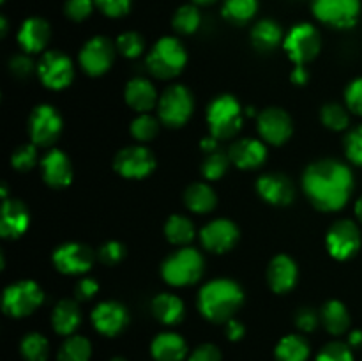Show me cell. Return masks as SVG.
I'll return each instance as SVG.
<instances>
[{
  "instance_id": "43",
  "label": "cell",
  "mask_w": 362,
  "mask_h": 361,
  "mask_svg": "<svg viewBox=\"0 0 362 361\" xmlns=\"http://www.w3.org/2000/svg\"><path fill=\"white\" fill-rule=\"evenodd\" d=\"M315 361H354L352 347L343 342H329L318 350Z\"/></svg>"
},
{
  "instance_id": "58",
  "label": "cell",
  "mask_w": 362,
  "mask_h": 361,
  "mask_svg": "<svg viewBox=\"0 0 362 361\" xmlns=\"http://www.w3.org/2000/svg\"><path fill=\"white\" fill-rule=\"evenodd\" d=\"M0 25H2V35L7 34V20L6 18H0Z\"/></svg>"
},
{
  "instance_id": "44",
  "label": "cell",
  "mask_w": 362,
  "mask_h": 361,
  "mask_svg": "<svg viewBox=\"0 0 362 361\" xmlns=\"http://www.w3.org/2000/svg\"><path fill=\"white\" fill-rule=\"evenodd\" d=\"M345 152L346 158L354 165L362 166V124L361 126L350 130V133L345 138Z\"/></svg>"
},
{
  "instance_id": "21",
  "label": "cell",
  "mask_w": 362,
  "mask_h": 361,
  "mask_svg": "<svg viewBox=\"0 0 362 361\" xmlns=\"http://www.w3.org/2000/svg\"><path fill=\"white\" fill-rule=\"evenodd\" d=\"M41 172L45 183L55 190H62L73 183L71 159L67 158L66 152L59 151V149H52L49 152H46L41 161Z\"/></svg>"
},
{
  "instance_id": "14",
  "label": "cell",
  "mask_w": 362,
  "mask_h": 361,
  "mask_svg": "<svg viewBox=\"0 0 362 361\" xmlns=\"http://www.w3.org/2000/svg\"><path fill=\"white\" fill-rule=\"evenodd\" d=\"M80 66L90 76H101L112 67L113 59H115V48L112 41L103 35L88 39L80 50Z\"/></svg>"
},
{
  "instance_id": "29",
  "label": "cell",
  "mask_w": 362,
  "mask_h": 361,
  "mask_svg": "<svg viewBox=\"0 0 362 361\" xmlns=\"http://www.w3.org/2000/svg\"><path fill=\"white\" fill-rule=\"evenodd\" d=\"M184 204L191 212L197 214H207L214 211L218 205V197L216 191L205 183H193L184 191Z\"/></svg>"
},
{
  "instance_id": "50",
  "label": "cell",
  "mask_w": 362,
  "mask_h": 361,
  "mask_svg": "<svg viewBox=\"0 0 362 361\" xmlns=\"http://www.w3.org/2000/svg\"><path fill=\"white\" fill-rule=\"evenodd\" d=\"M320 315L317 314L311 308H300L296 314V326L303 333H311L317 329V326L320 324Z\"/></svg>"
},
{
  "instance_id": "40",
  "label": "cell",
  "mask_w": 362,
  "mask_h": 361,
  "mask_svg": "<svg viewBox=\"0 0 362 361\" xmlns=\"http://www.w3.org/2000/svg\"><path fill=\"white\" fill-rule=\"evenodd\" d=\"M230 163H232L230 161V156L221 152L219 149L214 152H209L205 156L204 163H202V176L209 180L221 179L226 173V170H228Z\"/></svg>"
},
{
  "instance_id": "59",
  "label": "cell",
  "mask_w": 362,
  "mask_h": 361,
  "mask_svg": "<svg viewBox=\"0 0 362 361\" xmlns=\"http://www.w3.org/2000/svg\"><path fill=\"white\" fill-rule=\"evenodd\" d=\"M194 4H200V6H207V4L214 2V0H193Z\"/></svg>"
},
{
  "instance_id": "24",
  "label": "cell",
  "mask_w": 362,
  "mask_h": 361,
  "mask_svg": "<svg viewBox=\"0 0 362 361\" xmlns=\"http://www.w3.org/2000/svg\"><path fill=\"white\" fill-rule=\"evenodd\" d=\"M151 356L154 361H184L189 356V349L179 333L163 331L151 342Z\"/></svg>"
},
{
  "instance_id": "51",
  "label": "cell",
  "mask_w": 362,
  "mask_h": 361,
  "mask_svg": "<svg viewBox=\"0 0 362 361\" xmlns=\"http://www.w3.org/2000/svg\"><path fill=\"white\" fill-rule=\"evenodd\" d=\"M9 69L14 76L27 78L34 71H37V66H34V62H32V59L28 55H14L9 60Z\"/></svg>"
},
{
  "instance_id": "13",
  "label": "cell",
  "mask_w": 362,
  "mask_h": 361,
  "mask_svg": "<svg viewBox=\"0 0 362 361\" xmlns=\"http://www.w3.org/2000/svg\"><path fill=\"white\" fill-rule=\"evenodd\" d=\"M313 14L334 28H350L361 14V0H313Z\"/></svg>"
},
{
  "instance_id": "4",
  "label": "cell",
  "mask_w": 362,
  "mask_h": 361,
  "mask_svg": "<svg viewBox=\"0 0 362 361\" xmlns=\"http://www.w3.org/2000/svg\"><path fill=\"white\" fill-rule=\"evenodd\" d=\"M187 64V52L175 38H161L147 55V69L159 80L179 76Z\"/></svg>"
},
{
  "instance_id": "53",
  "label": "cell",
  "mask_w": 362,
  "mask_h": 361,
  "mask_svg": "<svg viewBox=\"0 0 362 361\" xmlns=\"http://www.w3.org/2000/svg\"><path fill=\"white\" fill-rule=\"evenodd\" d=\"M225 335L230 342H239L246 335V328H244L243 322H239L237 319H230L228 322H225Z\"/></svg>"
},
{
  "instance_id": "16",
  "label": "cell",
  "mask_w": 362,
  "mask_h": 361,
  "mask_svg": "<svg viewBox=\"0 0 362 361\" xmlns=\"http://www.w3.org/2000/svg\"><path fill=\"white\" fill-rule=\"evenodd\" d=\"M94 264V251L80 243L60 244L53 251V265L64 275H85Z\"/></svg>"
},
{
  "instance_id": "20",
  "label": "cell",
  "mask_w": 362,
  "mask_h": 361,
  "mask_svg": "<svg viewBox=\"0 0 362 361\" xmlns=\"http://www.w3.org/2000/svg\"><path fill=\"white\" fill-rule=\"evenodd\" d=\"M30 225V212L27 205L16 198H6L0 216V236L4 239H18L27 232Z\"/></svg>"
},
{
  "instance_id": "5",
  "label": "cell",
  "mask_w": 362,
  "mask_h": 361,
  "mask_svg": "<svg viewBox=\"0 0 362 361\" xmlns=\"http://www.w3.org/2000/svg\"><path fill=\"white\" fill-rule=\"evenodd\" d=\"M205 269V260L202 253L194 248L182 246L166 257L161 265V276L168 285L187 287L197 283L202 278Z\"/></svg>"
},
{
  "instance_id": "31",
  "label": "cell",
  "mask_w": 362,
  "mask_h": 361,
  "mask_svg": "<svg viewBox=\"0 0 362 361\" xmlns=\"http://www.w3.org/2000/svg\"><path fill=\"white\" fill-rule=\"evenodd\" d=\"M310 354V342L296 333L283 336L274 349L276 361H308Z\"/></svg>"
},
{
  "instance_id": "26",
  "label": "cell",
  "mask_w": 362,
  "mask_h": 361,
  "mask_svg": "<svg viewBox=\"0 0 362 361\" xmlns=\"http://www.w3.org/2000/svg\"><path fill=\"white\" fill-rule=\"evenodd\" d=\"M126 103L138 113H148L159 101L154 84L147 78H133L124 91Z\"/></svg>"
},
{
  "instance_id": "39",
  "label": "cell",
  "mask_w": 362,
  "mask_h": 361,
  "mask_svg": "<svg viewBox=\"0 0 362 361\" xmlns=\"http://www.w3.org/2000/svg\"><path fill=\"white\" fill-rule=\"evenodd\" d=\"M159 122H161V120L152 117L151 113H140V115L131 122V134H133L134 140H138L140 144L154 140L156 134L159 133Z\"/></svg>"
},
{
  "instance_id": "10",
  "label": "cell",
  "mask_w": 362,
  "mask_h": 361,
  "mask_svg": "<svg viewBox=\"0 0 362 361\" xmlns=\"http://www.w3.org/2000/svg\"><path fill=\"white\" fill-rule=\"evenodd\" d=\"M62 131V117L52 105H39L28 117V137L37 147L55 144Z\"/></svg>"
},
{
  "instance_id": "56",
  "label": "cell",
  "mask_w": 362,
  "mask_h": 361,
  "mask_svg": "<svg viewBox=\"0 0 362 361\" xmlns=\"http://www.w3.org/2000/svg\"><path fill=\"white\" fill-rule=\"evenodd\" d=\"M218 138H214L211 134V137H207V138H204V140H202V144H200V147H202V151L204 152H214V151H218Z\"/></svg>"
},
{
  "instance_id": "12",
  "label": "cell",
  "mask_w": 362,
  "mask_h": 361,
  "mask_svg": "<svg viewBox=\"0 0 362 361\" xmlns=\"http://www.w3.org/2000/svg\"><path fill=\"white\" fill-rule=\"evenodd\" d=\"M113 168L126 179H144L154 172L156 158L145 145H129L117 152Z\"/></svg>"
},
{
  "instance_id": "15",
  "label": "cell",
  "mask_w": 362,
  "mask_h": 361,
  "mask_svg": "<svg viewBox=\"0 0 362 361\" xmlns=\"http://www.w3.org/2000/svg\"><path fill=\"white\" fill-rule=\"evenodd\" d=\"M257 126L264 142L271 145L286 144L293 133L292 117L283 108H276V106L265 108L258 113Z\"/></svg>"
},
{
  "instance_id": "2",
  "label": "cell",
  "mask_w": 362,
  "mask_h": 361,
  "mask_svg": "<svg viewBox=\"0 0 362 361\" xmlns=\"http://www.w3.org/2000/svg\"><path fill=\"white\" fill-rule=\"evenodd\" d=\"M244 303V290L230 278H216L205 283L198 294V310L207 321L221 324L233 319Z\"/></svg>"
},
{
  "instance_id": "34",
  "label": "cell",
  "mask_w": 362,
  "mask_h": 361,
  "mask_svg": "<svg viewBox=\"0 0 362 361\" xmlns=\"http://www.w3.org/2000/svg\"><path fill=\"white\" fill-rule=\"evenodd\" d=\"M92 345L88 338L81 335L66 336L57 353V361H90Z\"/></svg>"
},
{
  "instance_id": "8",
  "label": "cell",
  "mask_w": 362,
  "mask_h": 361,
  "mask_svg": "<svg viewBox=\"0 0 362 361\" xmlns=\"http://www.w3.org/2000/svg\"><path fill=\"white\" fill-rule=\"evenodd\" d=\"M283 48L296 66H306L317 59L322 48L320 32L311 23H299L290 28L283 41Z\"/></svg>"
},
{
  "instance_id": "27",
  "label": "cell",
  "mask_w": 362,
  "mask_h": 361,
  "mask_svg": "<svg viewBox=\"0 0 362 361\" xmlns=\"http://www.w3.org/2000/svg\"><path fill=\"white\" fill-rule=\"evenodd\" d=\"M81 324V310L76 301L62 299L55 304L52 311L53 331L62 336L74 335Z\"/></svg>"
},
{
  "instance_id": "60",
  "label": "cell",
  "mask_w": 362,
  "mask_h": 361,
  "mask_svg": "<svg viewBox=\"0 0 362 361\" xmlns=\"http://www.w3.org/2000/svg\"><path fill=\"white\" fill-rule=\"evenodd\" d=\"M110 361H127V360H126V357H122V356H115V357H112Z\"/></svg>"
},
{
  "instance_id": "35",
  "label": "cell",
  "mask_w": 362,
  "mask_h": 361,
  "mask_svg": "<svg viewBox=\"0 0 362 361\" xmlns=\"http://www.w3.org/2000/svg\"><path fill=\"white\" fill-rule=\"evenodd\" d=\"M20 353L25 361H48L49 342L41 333H27L21 338Z\"/></svg>"
},
{
  "instance_id": "6",
  "label": "cell",
  "mask_w": 362,
  "mask_h": 361,
  "mask_svg": "<svg viewBox=\"0 0 362 361\" xmlns=\"http://www.w3.org/2000/svg\"><path fill=\"white\" fill-rule=\"evenodd\" d=\"M45 301V292L41 287L32 280L11 283L2 296L4 314L13 319H23L34 314Z\"/></svg>"
},
{
  "instance_id": "61",
  "label": "cell",
  "mask_w": 362,
  "mask_h": 361,
  "mask_svg": "<svg viewBox=\"0 0 362 361\" xmlns=\"http://www.w3.org/2000/svg\"><path fill=\"white\" fill-rule=\"evenodd\" d=\"M2 2H6V0H2Z\"/></svg>"
},
{
  "instance_id": "32",
  "label": "cell",
  "mask_w": 362,
  "mask_h": 361,
  "mask_svg": "<svg viewBox=\"0 0 362 361\" xmlns=\"http://www.w3.org/2000/svg\"><path fill=\"white\" fill-rule=\"evenodd\" d=\"M251 41L258 52H272L283 39V30L274 20H262L251 30Z\"/></svg>"
},
{
  "instance_id": "37",
  "label": "cell",
  "mask_w": 362,
  "mask_h": 361,
  "mask_svg": "<svg viewBox=\"0 0 362 361\" xmlns=\"http://www.w3.org/2000/svg\"><path fill=\"white\" fill-rule=\"evenodd\" d=\"M320 119L329 130L343 131L350 126V110L339 103H327L320 110Z\"/></svg>"
},
{
  "instance_id": "41",
  "label": "cell",
  "mask_w": 362,
  "mask_h": 361,
  "mask_svg": "<svg viewBox=\"0 0 362 361\" xmlns=\"http://www.w3.org/2000/svg\"><path fill=\"white\" fill-rule=\"evenodd\" d=\"M115 48L126 59H136V57H140L144 53L145 42L144 38L138 32H124V34H120L117 38Z\"/></svg>"
},
{
  "instance_id": "9",
  "label": "cell",
  "mask_w": 362,
  "mask_h": 361,
  "mask_svg": "<svg viewBox=\"0 0 362 361\" xmlns=\"http://www.w3.org/2000/svg\"><path fill=\"white\" fill-rule=\"evenodd\" d=\"M361 230L352 219H339L332 223L331 229L325 236V246H327L329 255L336 260H349L356 257L357 251L361 250Z\"/></svg>"
},
{
  "instance_id": "18",
  "label": "cell",
  "mask_w": 362,
  "mask_h": 361,
  "mask_svg": "<svg viewBox=\"0 0 362 361\" xmlns=\"http://www.w3.org/2000/svg\"><path fill=\"white\" fill-rule=\"evenodd\" d=\"M90 321L95 331L101 335L117 336L129 324V314L119 301H103L92 310Z\"/></svg>"
},
{
  "instance_id": "46",
  "label": "cell",
  "mask_w": 362,
  "mask_h": 361,
  "mask_svg": "<svg viewBox=\"0 0 362 361\" xmlns=\"http://www.w3.org/2000/svg\"><path fill=\"white\" fill-rule=\"evenodd\" d=\"M126 257V248L119 241H108L99 248V260L105 265H115L124 260Z\"/></svg>"
},
{
  "instance_id": "23",
  "label": "cell",
  "mask_w": 362,
  "mask_h": 361,
  "mask_svg": "<svg viewBox=\"0 0 362 361\" xmlns=\"http://www.w3.org/2000/svg\"><path fill=\"white\" fill-rule=\"evenodd\" d=\"M299 269L288 255H276L267 268V283L276 294H286L297 285Z\"/></svg>"
},
{
  "instance_id": "22",
  "label": "cell",
  "mask_w": 362,
  "mask_h": 361,
  "mask_svg": "<svg viewBox=\"0 0 362 361\" xmlns=\"http://www.w3.org/2000/svg\"><path fill=\"white\" fill-rule=\"evenodd\" d=\"M230 161L240 170H255L262 166L267 159V147L262 140L243 138L233 142L228 151Z\"/></svg>"
},
{
  "instance_id": "45",
  "label": "cell",
  "mask_w": 362,
  "mask_h": 361,
  "mask_svg": "<svg viewBox=\"0 0 362 361\" xmlns=\"http://www.w3.org/2000/svg\"><path fill=\"white\" fill-rule=\"evenodd\" d=\"M345 106L354 115H362V78H356L346 85Z\"/></svg>"
},
{
  "instance_id": "48",
  "label": "cell",
  "mask_w": 362,
  "mask_h": 361,
  "mask_svg": "<svg viewBox=\"0 0 362 361\" xmlns=\"http://www.w3.org/2000/svg\"><path fill=\"white\" fill-rule=\"evenodd\" d=\"M103 14L110 18H120L129 13L133 0H94Z\"/></svg>"
},
{
  "instance_id": "47",
  "label": "cell",
  "mask_w": 362,
  "mask_h": 361,
  "mask_svg": "<svg viewBox=\"0 0 362 361\" xmlns=\"http://www.w3.org/2000/svg\"><path fill=\"white\" fill-rule=\"evenodd\" d=\"M94 0H67L64 11H66V16L69 20L83 21L90 16L92 11H94Z\"/></svg>"
},
{
  "instance_id": "25",
  "label": "cell",
  "mask_w": 362,
  "mask_h": 361,
  "mask_svg": "<svg viewBox=\"0 0 362 361\" xmlns=\"http://www.w3.org/2000/svg\"><path fill=\"white\" fill-rule=\"evenodd\" d=\"M49 35L52 30L48 21L42 18H28L18 30V42L25 53H39L46 48Z\"/></svg>"
},
{
  "instance_id": "3",
  "label": "cell",
  "mask_w": 362,
  "mask_h": 361,
  "mask_svg": "<svg viewBox=\"0 0 362 361\" xmlns=\"http://www.w3.org/2000/svg\"><path fill=\"white\" fill-rule=\"evenodd\" d=\"M244 110L235 96L221 94L207 106L209 131L218 140L233 138L243 127Z\"/></svg>"
},
{
  "instance_id": "54",
  "label": "cell",
  "mask_w": 362,
  "mask_h": 361,
  "mask_svg": "<svg viewBox=\"0 0 362 361\" xmlns=\"http://www.w3.org/2000/svg\"><path fill=\"white\" fill-rule=\"evenodd\" d=\"M310 78V73H308L306 66H296L292 71V81L296 85H304Z\"/></svg>"
},
{
  "instance_id": "30",
  "label": "cell",
  "mask_w": 362,
  "mask_h": 361,
  "mask_svg": "<svg viewBox=\"0 0 362 361\" xmlns=\"http://www.w3.org/2000/svg\"><path fill=\"white\" fill-rule=\"evenodd\" d=\"M320 321L322 324H324V328L327 329L331 335H343V333L349 331L350 328L349 308L338 299L327 301L320 310Z\"/></svg>"
},
{
  "instance_id": "42",
  "label": "cell",
  "mask_w": 362,
  "mask_h": 361,
  "mask_svg": "<svg viewBox=\"0 0 362 361\" xmlns=\"http://www.w3.org/2000/svg\"><path fill=\"white\" fill-rule=\"evenodd\" d=\"M39 161L37 154V145L35 144H23L13 152L11 156V165L14 170H20V172H27L32 170Z\"/></svg>"
},
{
  "instance_id": "17",
  "label": "cell",
  "mask_w": 362,
  "mask_h": 361,
  "mask_svg": "<svg viewBox=\"0 0 362 361\" xmlns=\"http://www.w3.org/2000/svg\"><path fill=\"white\" fill-rule=\"evenodd\" d=\"M239 236L240 234L235 223L226 218L212 219L200 230L202 244L205 250L212 251V253H226L235 248Z\"/></svg>"
},
{
  "instance_id": "57",
  "label": "cell",
  "mask_w": 362,
  "mask_h": 361,
  "mask_svg": "<svg viewBox=\"0 0 362 361\" xmlns=\"http://www.w3.org/2000/svg\"><path fill=\"white\" fill-rule=\"evenodd\" d=\"M356 216H357V219L362 223V197L356 202Z\"/></svg>"
},
{
  "instance_id": "28",
  "label": "cell",
  "mask_w": 362,
  "mask_h": 361,
  "mask_svg": "<svg viewBox=\"0 0 362 361\" xmlns=\"http://www.w3.org/2000/svg\"><path fill=\"white\" fill-rule=\"evenodd\" d=\"M152 314L161 324L177 326L186 315V306L179 296L163 292L152 299Z\"/></svg>"
},
{
  "instance_id": "38",
  "label": "cell",
  "mask_w": 362,
  "mask_h": 361,
  "mask_svg": "<svg viewBox=\"0 0 362 361\" xmlns=\"http://www.w3.org/2000/svg\"><path fill=\"white\" fill-rule=\"evenodd\" d=\"M200 21L202 16L197 6H182L173 14L172 23L179 34H193L200 27Z\"/></svg>"
},
{
  "instance_id": "36",
  "label": "cell",
  "mask_w": 362,
  "mask_h": 361,
  "mask_svg": "<svg viewBox=\"0 0 362 361\" xmlns=\"http://www.w3.org/2000/svg\"><path fill=\"white\" fill-rule=\"evenodd\" d=\"M258 0H225L223 4V16L232 23H247L257 14Z\"/></svg>"
},
{
  "instance_id": "33",
  "label": "cell",
  "mask_w": 362,
  "mask_h": 361,
  "mask_svg": "<svg viewBox=\"0 0 362 361\" xmlns=\"http://www.w3.org/2000/svg\"><path fill=\"white\" fill-rule=\"evenodd\" d=\"M165 236L175 246H187L197 236V229L186 216L172 214L165 223Z\"/></svg>"
},
{
  "instance_id": "49",
  "label": "cell",
  "mask_w": 362,
  "mask_h": 361,
  "mask_svg": "<svg viewBox=\"0 0 362 361\" xmlns=\"http://www.w3.org/2000/svg\"><path fill=\"white\" fill-rule=\"evenodd\" d=\"M221 350L214 343H202L194 347L187 356V361H221Z\"/></svg>"
},
{
  "instance_id": "55",
  "label": "cell",
  "mask_w": 362,
  "mask_h": 361,
  "mask_svg": "<svg viewBox=\"0 0 362 361\" xmlns=\"http://www.w3.org/2000/svg\"><path fill=\"white\" fill-rule=\"evenodd\" d=\"M349 343L352 349H359L362 347V329H354V331L349 333Z\"/></svg>"
},
{
  "instance_id": "1",
  "label": "cell",
  "mask_w": 362,
  "mask_h": 361,
  "mask_svg": "<svg viewBox=\"0 0 362 361\" xmlns=\"http://www.w3.org/2000/svg\"><path fill=\"white\" fill-rule=\"evenodd\" d=\"M303 191L318 211H339L354 191L352 170L338 159H318L304 170Z\"/></svg>"
},
{
  "instance_id": "11",
  "label": "cell",
  "mask_w": 362,
  "mask_h": 361,
  "mask_svg": "<svg viewBox=\"0 0 362 361\" xmlns=\"http://www.w3.org/2000/svg\"><path fill=\"white\" fill-rule=\"evenodd\" d=\"M37 76L45 87L52 91H62L71 85L74 78L73 60L62 52H46L37 62Z\"/></svg>"
},
{
  "instance_id": "19",
  "label": "cell",
  "mask_w": 362,
  "mask_h": 361,
  "mask_svg": "<svg viewBox=\"0 0 362 361\" xmlns=\"http://www.w3.org/2000/svg\"><path fill=\"white\" fill-rule=\"evenodd\" d=\"M257 191L265 202L272 205H288L296 198V186L290 177L271 172L257 180Z\"/></svg>"
},
{
  "instance_id": "7",
  "label": "cell",
  "mask_w": 362,
  "mask_h": 361,
  "mask_svg": "<svg viewBox=\"0 0 362 361\" xmlns=\"http://www.w3.org/2000/svg\"><path fill=\"white\" fill-rule=\"evenodd\" d=\"M194 110L193 94L184 85H170L158 101V115L161 124L168 127H180L191 119Z\"/></svg>"
},
{
  "instance_id": "52",
  "label": "cell",
  "mask_w": 362,
  "mask_h": 361,
  "mask_svg": "<svg viewBox=\"0 0 362 361\" xmlns=\"http://www.w3.org/2000/svg\"><path fill=\"white\" fill-rule=\"evenodd\" d=\"M98 290H99V283L95 282L94 278H81L80 282L76 283L74 292H76L78 299L87 301V299H92V297L98 294Z\"/></svg>"
}]
</instances>
